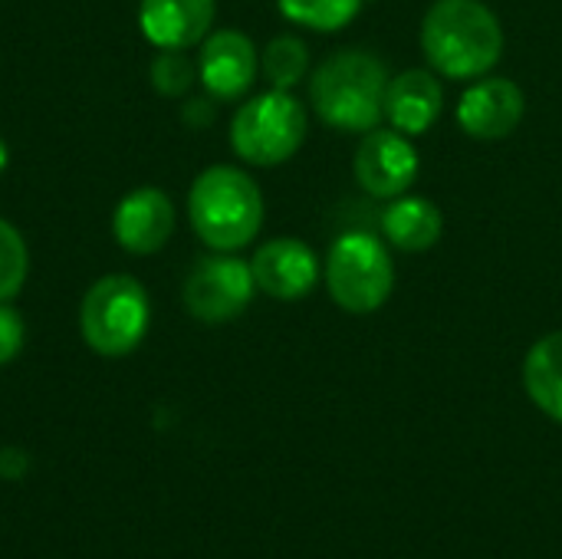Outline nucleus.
<instances>
[{
  "mask_svg": "<svg viewBox=\"0 0 562 559\" xmlns=\"http://www.w3.org/2000/svg\"><path fill=\"white\" fill-rule=\"evenodd\" d=\"M7 161H10V152H7V142L0 138V171L7 168Z\"/></svg>",
  "mask_w": 562,
  "mask_h": 559,
  "instance_id": "nucleus-23",
  "label": "nucleus"
},
{
  "mask_svg": "<svg viewBox=\"0 0 562 559\" xmlns=\"http://www.w3.org/2000/svg\"><path fill=\"white\" fill-rule=\"evenodd\" d=\"M214 23V0H138V26L158 49H191Z\"/></svg>",
  "mask_w": 562,
  "mask_h": 559,
  "instance_id": "nucleus-13",
  "label": "nucleus"
},
{
  "mask_svg": "<svg viewBox=\"0 0 562 559\" xmlns=\"http://www.w3.org/2000/svg\"><path fill=\"white\" fill-rule=\"evenodd\" d=\"M26 273H30L26 241L10 221L0 217V303H10L23 290Z\"/></svg>",
  "mask_w": 562,
  "mask_h": 559,
  "instance_id": "nucleus-19",
  "label": "nucleus"
},
{
  "mask_svg": "<svg viewBox=\"0 0 562 559\" xmlns=\"http://www.w3.org/2000/svg\"><path fill=\"white\" fill-rule=\"evenodd\" d=\"M257 72H260V53L247 33L217 30L204 36L198 56V79L214 99L231 102L247 96Z\"/></svg>",
  "mask_w": 562,
  "mask_h": 559,
  "instance_id": "nucleus-9",
  "label": "nucleus"
},
{
  "mask_svg": "<svg viewBox=\"0 0 562 559\" xmlns=\"http://www.w3.org/2000/svg\"><path fill=\"white\" fill-rule=\"evenodd\" d=\"M188 217L194 234L217 254L247 247L263 227V194L257 181L234 168H204L188 191Z\"/></svg>",
  "mask_w": 562,
  "mask_h": 559,
  "instance_id": "nucleus-3",
  "label": "nucleus"
},
{
  "mask_svg": "<svg viewBox=\"0 0 562 559\" xmlns=\"http://www.w3.org/2000/svg\"><path fill=\"white\" fill-rule=\"evenodd\" d=\"M112 234L122 250L148 257L175 234V204L161 188H135L112 214Z\"/></svg>",
  "mask_w": 562,
  "mask_h": 559,
  "instance_id": "nucleus-12",
  "label": "nucleus"
},
{
  "mask_svg": "<svg viewBox=\"0 0 562 559\" xmlns=\"http://www.w3.org/2000/svg\"><path fill=\"white\" fill-rule=\"evenodd\" d=\"M379 227L392 247L405 254H425L441 241L445 217L435 201L418 198V194H402V198H392V204L382 211Z\"/></svg>",
  "mask_w": 562,
  "mask_h": 559,
  "instance_id": "nucleus-15",
  "label": "nucleus"
},
{
  "mask_svg": "<svg viewBox=\"0 0 562 559\" xmlns=\"http://www.w3.org/2000/svg\"><path fill=\"white\" fill-rule=\"evenodd\" d=\"M356 181L372 198H402L418 178V152L408 135L395 128H372L362 135L352 158Z\"/></svg>",
  "mask_w": 562,
  "mask_h": 559,
  "instance_id": "nucleus-8",
  "label": "nucleus"
},
{
  "mask_svg": "<svg viewBox=\"0 0 562 559\" xmlns=\"http://www.w3.org/2000/svg\"><path fill=\"white\" fill-rule=\"evenodd\" d=\"M527 112L524 89L510 79H481L458 99V125L477 142L507 138Z\"/></svg>",
  "mask_w": 562,
  "mask_h": 559,
  "instance_id": "nucleus-11",
  "label": "nucleus"
},
{
  "mask_svg": "<svg viewBox=\"0 0 562 559\" xmlns=\"http://www.w3.org/2000/svg\"><path fill=\"white\" fill-rule=\"evenodd\" d=\"M250 270H254L260 293L293 303V300H303L313 293V287L319 283V273H323V264L310 244H303L296 237H273L257 247Z\"/></svg>",
  "mask_w": 562,
  "mask_h": 559,
  "instance_id": "nucleus-10",
  "label": "nucleus"
},
{
  "mask_svg": "<svg viewBox=\"0 0 562 559\" xmlns=\"http://www.w3.org/2000/svg\"><path fill=\"white\" fill-rule=\"evenodd\" d=\"M23 316L10 303H0V366L16 359V353L23 349Z\"/></svg>",
  "mask_w": 562,
  "mask_h": 559,
  "instance_id": "nucleus-21",
  "label": "nucleus"
},
{
  "mask_svg": "<svg viewBox=\"0 0 562 559\" xmlns=\"http://www.w3.org/2000/svg\"><path fill=\"white\" fill-rule=\"evenodd\" d=\"M389 69L366 49L333 53L310 79V102L316 115L339 132H372L385 119Z\"/></svg>",
  "mask_w": 562,
  "mask_h": 559,
  "instance_id": "nucleus-2",
  "label": "nucleus"
},
{
  "mask_svg": "<svg viewBox=\"0 0 562 559\" xmlns=\"http://www.w3.org/2000/svg\"><path fill=\"white\" fill-rule=\"evenodd\" d=\"M323 277H326V290L333 303L356 316L382 310L395 290L392 254L385 241L366 231H349L333 241Z\"/></svg>",
  "mask_w": 562,
  "mask_h": 559,
  "instance_id": "nucleus-5",
  "label": "nucleus"
},
{
  "mask_svg": "<svg viewBox=\"0 0 562 559\" xmlns=\"http://www.w3.org/2000/svg\"><path fill=\"white\" fill-rule=\"evenodd\" d=\"M445 109V89L431 69H405L389 79L385 119L402 135H425Z\"/></svg>",
  "mask_w": 562,
  "mask_h": 559,
  "instance_id": "nucleus-14",
  "label": "nucleus"
},
{
  "mask_svg": "<svg viewBox=\"0 0 562 559\" xmlns=\"http://www.w3.org/2000/svg\"><path fill=\"white\" fill-rule=\"evenodd\" d=\"M306 138V109L286 89L247 99L231 122V148L240 161L273 168L290 161Z\"/></svg>",
  "mask_w": 562,
  "mask_h": 559,
  "instance_id": "nucleus-6",
  "label": "nucleus"
},
{
  "mask_svg": "<svg viewBox=\"0 0 562 559\" xmlns=\"http://www.w3.org/2000/svg\"><path fill=\"white\" fill-rule=\"evenodd\" d=\"M366 0H277L280 13L306 30L316 33H336L342 26H349Z\"/></svg>",
  "mask_w": 562,
  "mask_h": 559,
  "instance_id": "nucleus-18",
  "label": "nucleus"
},
{
  "mask_svg": "<svg viewBox=\"0 0 562 559\" xmlns=\"http://www.w3.org/2000/svg\"><path fill=\"white\" fill-rule=\"evenodd\" d=\"M151 323V300L145 287L128 273H109L95 280L79 310V329L92 353L119 359L138 349Z\"/></svg>",
  "mask_w": 562,
  "mask_h": 559,
  "instance_id": "nucleus-4",
  "label": "nucleus"
},
{
  "mask_svg": "<svg viewBox=\"0 0 562 559\" xmlns=\"http://www.w3.org/2000/svg\"><path fill=\"white\" fill-rule=\"evenodd\" d=\"M257 293V280L247 260L231 254L204 257L191 267L184 280V306L198 323H231L237 320Z\"/></svg>",
  "mask_w": 562,
  "mask_h": 559,
  "instance_id": "nucleus-7",
  "label": "nucleus"
},
{
  "mask_svg": "<svg viewBox=\"0 0 562 559\" xmlns=\"http://www.w3.org/2000/svg\"><path fill=\"white\" fill-rule=\"evenodd\" d=\"M184 119H188V122H194V125H207V122L214 119V112H211V102H207V99H194V102H188V109H184Z\"/></svg>",
  "mask_w": 562,
  "mask_h": 559,
  "instance_id": "nucleus-22",
  "label": "nucleus"
},
{
  "mask_svg": "<svg viewBox=\"0 0 562 559\" xmlns=\"http://www.w3.org/2000/svg\"><path fill=\"white\" fill-rule=\"evenodd\" d=\"M524 389L547 418L562 425V329L530 346L524 359Z\"/></svg>",
  "mask_w": 562,
  "mask_h": 559,
  "instance_id": "nucleus-16",
  "label": "nucleus"
},
{
  "mask_svg": "<svg viewBox=\"0 0 562 559\" xmlns=\"http://www.w3.org/2000/svg\"><path fill=\"white\" fill-rule=\"evenodd\" d=\"M422 53L445 79H484L504 56V26L484 0H435L422 20Z\"/></svg>",
  "mask_w": 562,
  "mask_h": 559,
  "instance_id": "nucleus-1",
  "label": "nucleus"
},
{
  "mask_svg": "<svg viewBox=\"0 0 562 559\" xmlns=\"http://www.w3.org/2000/svg\"><path fill=\"white\" fill-rule=\"evenodd\" d=\"M198 82V63L184 56V49H161L151 63V86L161 96H184Z\"/></svg>",
  "mask_w": 562,
  "mask_h": 559,
  "instance_id": "nucleus-20",
  "label": "nucleus"
},
{
  "mask_svg": "<svg viewBox=\"0 0 562 559\" xmlns=\"http://www.w3.org/2000/svg\"><path fill=\"white\" fill-rule=\"evenodd\" d=\"M260 69L273 89H293L310 72V49L300 36H273L267 49L260 53Z\"/></svg>",
  "mask_w": 562,
  "mask_h": 559,
  "instance_id": "nucleus-17",
  "label": "nucleus"
}]
</instances>
